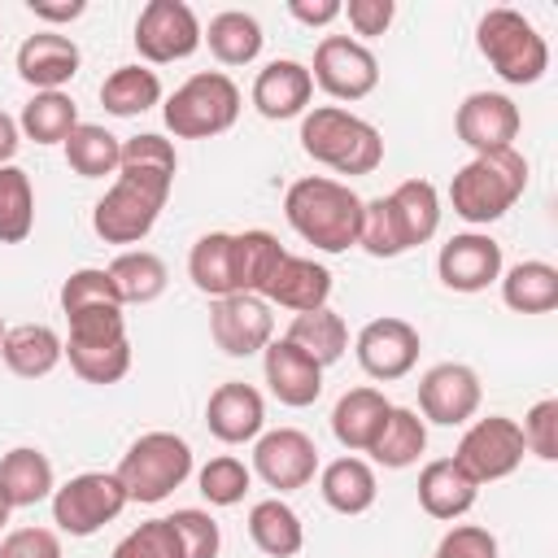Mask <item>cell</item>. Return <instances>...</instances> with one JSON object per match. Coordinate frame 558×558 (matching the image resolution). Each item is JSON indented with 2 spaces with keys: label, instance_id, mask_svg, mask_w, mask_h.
Segmentation results:
<instances>
[{
  "label": "cell",
  "instance_id": "obj_44",
  "mask_svg": "<svg viewBox=\"0 0 558 558\" xmlns=\"http://www.w3.org/2000/svg\"><path fill=\"white\" fill-rule=\"evenodd\" d=\"M100 305H122L113 279L105 266H78L70 270V279L61 283V314H78V310H100Z\"/></svg>",
  "mask_w": 558,
  "mask_h": 558
},
{
  "label": "cell",
  "instance_id": "obj_22",
  "mask_svg": "<svg viewBox=\"0 0 558 558\" xmlns=\"http://www.w3.org/2000/svg\"><path fill=\"white\" fill-rule=\"evenodd\" d=\"M266 305H283L292 314H310V310H323L327 296H331V270L314 257H296V253H283V262L275 266V275L266 279V288L257 292Z\"/></svg>",
  "mask_w": 558,
  "mask_h": 558
},
{
  "label": "cell",
  "instance_id": "obj_38",
  "mask_svg": "<svg viewBox=\"0 0 558 558\" xmlns=\"http://www.w3.org/2000/svg\"><path fill=\"white\" fill-rule=\"evenodd\" d=\"M65 161L78 179H105L118 174L122 161V140L113 131H105L100 122H78L65 140Z\"/></svg>",
  "mask_w": 558,
  "mask_h": 558
},
{
  "label": "cell",
  "instance_id": "obj_47",
  "mask_svg": "<svg viewBox=\"0 0 558 558\" xmlns=\"http://www.w3.org/2000/svg\"><path fill=\"white\" fill-rule=\"evenodd\" d=\"M109 558H183V549H179L170 519H148L135 532H126Z\"/></svg>",
  "mask_w": 558,
  "mask_h": 558
},
{
  "label": "cell",
  "instance_id": "obj_34",
  "mask_svg": "<svg viewBox=\"0 0 558 558\" xmlns=\"http://www.w3.org/2000/svg\"><path fill=\"white\" fill-rule=\"evenodd\" d=\"M105 270H109V279H113L122 305H148V301H157V296L166 292V283H170L166 262H161L157 253H148V248H126V253H118Z\"/></svg>",
  "mask_w": 558,
  "mask_h": 558
},
{
  "label": "cell",
  "instance_id": "obj_50",
  "mask_svg": "<svg viewBox=\"0 0 558 558\" xmlns=\"http://www.w3.org/2000/svg\"><path fill=\"white\" fill-rule=\"evenodd\" d=\"M432 558H497V536L475 523H458L440 536Z\"/></svg>",
  "mask_w": 558,
  "mask_h": 558
},
{
  "label": "cell",
  "instance_id": "obj_9",
  "mask_svg": "<svg viewBox=\"0 0 558 558\" xmlns=\"http://www.w3.org/2000/svg\"><path fill=\"white\" fill-rule=\"evenodd\" d=\"M527 445H523V432L514 418L506 414H488V418H475L458 449H453V462L475 480V484H493V480H506L519 471Z\"/></svg>",
  "mask_w": 558,
  "mask_h": 558
},
{
  "label": "cell",
  "instance_id": "obj_28",
  "mask_svg": "<svg viewBox=\"0 0 558 558\" xmlns=\"http://www.w3.org/2000/svg\"><path fill=\"white\" fill-rule=\"evenodd\" d=\"M57 488L52 480V462L48 453L31 449V445H17L0 458V497L9 510H26V506H39L48 501Z\"/></svg>",
  "mask_w": 558,
  "mask_h": 558
},
{
  "label": "cell",
  "instance_id": "obj_24",
  "mask_svg": "<svg viewBox=\"0 0 558 558\" xmlns=\"http://www.w3.org/2000/svg\"><path fill=\"white\" fill-rule=\"evenodd\" d=\"M480 497V484L453 462V458H432L423 471H418V506L440 519V523H453L462 519Z\"/></svg>",
  "mask_w": 558,
  "mask_h": 558
},
{
  "label": "cell",
  "instance_id": "obj_1",
  "mask_svg": "<svg viewBox=\"0 0 558 558\" xmlns=\"http://www.w3.org/2000/svg\"><path fill=\"white\" fill-rule=\"evenodd\" d=\"M283 218L318 253H344L357 244L362 196L340 179L305 174L283 192Z\"/></svg>",
  "mask_w": 558,
  "mask_h": 558
},
{
  "label": "cell",
  "instance_id": "obj_19",
  "mask_svg": "<svg viewBox=\"0 0 558 558\" xmlns=\"http://www.w3.org/2000/svg\"><path fill=\"white\" fill-rule=\"evenodd\" d=\"M205 427L222 445L257 440L262 427H266V401H262V392L253 384H244V379L218 384L209 392V401H205Z\"/></svg>",
  "mask_w": 558,
  "mask_h": 558
},
{
  "label": "cell",
  "instance_id": "obj_54",
  "mask_svg": "<svg viewBox=\"0 0 558 558\" xmlns=\"http://www.w3.org/2000/svg\"><path fill=\"white\" fill-rule=\"evenodd\" d=\"M26 9H31L39 22H74V17L87 13L83 0H61V4H52V0H26Z\"/></svg>",
  "mask_w": 558,
  "mask_h": 558
},
{
  "label": "cell",
  "instance_id": "obj_39",
  "mask_svg": "<svg viewBox=\"0 0 558 558\" xmlns=\"http://www.w3.org/2000/svg\"><path fill=\"white\" fill-rule=\"evenodd\" d=\"M174 170H179V153L166 135L157 131H144V135H131L122 140V161H118V174L126 179H144V183H166L174 187Z\"/></svg>",
  "mask_w": 558,
  "mask_h": 558
},
{
  "label": "cell",
  "instance_id": "obj_42",
  "mask_svg": "<svg viewBox=\"0 0 558 558\" xmlns=\"http://www.w3.org/2000/svg\"><path fill=\"white\" fill-rule=\"evenodd\" d=\"M65 357H70V371L83 379V384H118L126 371H131V340H109V344H74L65 340Z\"/></svg>",
  "mask_w": 558,
  "mask_h": 558
},
{
  "label": "cell",
  "instance_id": "obj_43",
  "mask_svg": "<svg viewBox=\"0 0 558 558\" xmlns=\"http://www.w3.org/2000/svg\"><path fill=\"white\" fill-rule=\"evenodd\" d=\"M248 484H253V471L235 458V453H218V458H209L201 471H196V488H201V497L209 501V506H240L244 501V493H248Z\"/></svg>",
  "mask_w": 558,
  "mask_h": 558
},
{
  "label": "cell",
  "instance_id": "obj_32",
  "mask_svg": "<svg viewBox=\"0 0 558 558\" xmlns=\"http://www.w3.org/2000/svg\"><path fill=\"white\" fill-rule=\"evenodd\" d=\"M501 301L514 314H549L558 310V266L527 257L510 270H501Z\"/></svg>",
  "mask_w": 558,
  "mask_h": 558
},
{
  "label": "cell",
  "instance_id": "obj_30",
  "mask_svg": "<svg viewBox=\"0 0 558 558\" xmlns=\"http://www.w3.org/2000/svg\"><path fill=\"white\" fill-rule=\"evenodd\" d=\"M201 44H209V52L222 61V65H253L262 57V22L244 9H222L209 17V26L201 31Z\"/></svg>",
  "mask_w": 558,
  "mask_h": 558
},
{
  "label": "cell",
  "instance_id": "obj_25",
  "mask_svg": "<svg viewBox=\"0 0 558 558\" xmlns=\"http://www.w3.org/2000/svg\"><path fill=\"white\" fill-rule=\"evenodd\" d=\"M384 201H388V209H392V222H397V235H401L405 253L418 248V244H427V240L440 231V192H436V183H427V179H405V183H397Z\"/></svg>",
  "mask_w": 558,
  "mask_h": 558
},
{
  "label": "cell",
  "instance_id": "obj_29",
  "mask_svg": "<svg viewBox=\"0 0 558 558\" xmlns=\"http://www.w3.org/2000/svg\"><path fill=\"white\" fill-rule=\"evenodd\" d=\"M187 279L205 296H235V231H205L187 253Z\"/></svg>",
  "mask_w": 558,
  "mask_h": 558
},
{
  "label": "cell",
  "instance_id": "obj_16",
  "mask_svg": "<svg viewBox=\"0 0 558 558\" xmlns=\"http://www.w3.org/2000/svg\"><path fill=\"white\" fill-rule=\"evenodd\" d=\"M523 126L519 105L506 92H471L458 113H453V131L466 148L475 153H497V148H514V135Z\"/></svg>",
  "mask_w": 558,
  "mask_h": 558
},
{
  "label": "cell",
  "instance_id": "obj_7",
  "mask_svg": "<svg viewBox=\"0 0 558 558\" xmlns=\"http://www.w3.org/2000/svg\"><path fill=\"white\" fill-rule=\"evenodd\" d=\"M166 201H170L166 183H144V179L118 174L113 187L92 205V231L105 244H140L157 227Z\"/></svg>",
  "mask_w": 558,
  "mask_h": 558
},
{
  "label": "cell",
  "instance_id": "obj_56",
  "mask_svg": "<svg viewBox=\"0 0 558 558\" xmlns=\"http://www.w3.org/2000/svg\"><path fill=\"white\" fill-rule=\"evenodd\" d=\"M4 527H9V506H4V497H0V536H4Z\"/></svg>",
  "mask_w": 558,
  "mask_h": 558
},
{
  "label": "cell",
  "instance_id": "obj_20",
  "mask_svg": "<svg viewBox=\"0 0 558 558\" xmlns=\"http://www.w3.org/2000/svg\"><path fill=\"white\" fill-rule=\"evenodd\" d=\"M13 65H17V78L31 83L35 92H61V87L78 74L83 52H78V44H74L70 35L35 31V35H26V39L17 44Z\"/></svg>",
  "mask_w": 558,
  "mask_h": 558
},
{
  "label": "cell",
  "instance_id": "obj_53",
  "mask_svg": "<svg viewBox=\"0 0 558 558\" xmlns=\"http://www.w3.org/2000/svg\"><path fill=\"white\" fill-rule=\"evenodd\" d=\"M288 13L301 26H331L340 17V0H288Z\"/></svg>",
  "mask_w": 558,
  "mask_h": 558
},
{
  "label": "cell",
  "instance_id": "obj_4",
  "mask_svg": "<svg viewBox=\"0 0 558 558\" xmlns=\"http://www.w3.org/2000/svg\"><path fill=\"white\" fill-rule=\"evenodd\" d=\"M475 48L510 87H532L549 70V44L519 9H488L475 26Z\"/></svg>",
  "mask_w": 558,
  "mask_h": 558
},
{
  "label": "cell",
  "instance_id": "obj_14",
  "mask_svg": "<svg viewBox=\"0 0 558 558\" xmlns=\"http://www.w3.org/2000/svg\"><path fill=\"white\" fill-rule=\"evenodd\" d=\"M484 401L480 375L466 362H440L418 379V410L423 423H440V427H462L475 418Z\"/></svg>",
  "mask_w": 558,
  "mask_h": 558
},
{
  "label": "cell",
  "instance_id": "obj_37",
  "mask_svg": "<svg viewBox=\"0 0 558 558\" xmlns=\"http://www.w3.org/2000/svg\"><path fill=\"white\" fill-rule=\"evenodd\" d=\"M74 126H78V105L65 92H35L17 113V131L35 144H65Z\"/></svg>",
  "mask_w": 558,
  "mask_h": 558
},
{
  "label": "cell",
  "instance_id": "obj_49",
  "mask_svg": "<svg viewBox=\"0 0 558 558\" xmlns=\"http://www.w3.org/2000/svg\"><path fill=\"white\" fill-rule=\"evenodd\" d=\"M519 432H523L527 453H536L541 462H554V458H558V397L536 401V405L523 414Z\"/></svg>",
  "mask_w": 558,
  "mask_h": 558
},
{
  "label": "cell",
  "instance_id": "obj_36",
  "mask_svg": "<svg viewBox=\"0 0 558 558\" xmlns=\"http://www.w3.org/2000/svg\"><path fill=\"white\" fill-rule=\"evenodd\" d=\"M100 105L113 118H140L144 109L161 105V78L148 65H118L100 83Z\"/></svg>",
  "mask_w": 558,
  "mask_h": 558
},
{
  "label": "cell",
  "instance_id": "obj_12",
  "mask_svg": "<svg viewBox=\"0 0 558 558\" xmlns=\"http://www.w3.org/2000/svg\"><path fill=\"white\" fill-rule=\"evenodd\" d=\"M248 471L275 493H296L318 475V445L301 427L262 432L257 445H253V466Z\"/></svg>",
  "mask_w": 558,
  "mask_h": 558
},
{
  "label": "cell",
  "instance_id": "obj_6",
  "mask_svg": "<svg viewBox=\"0 0 558 558\" xmlns=\"http://www.w3.org/2000/svg\"><path fill=\"white\" fill-rule=\"evenodd\" d=\"M113 475H118L126 501L157 506L192 475V445L174 432H144L131 440V449L122 453Z\"/></svg>",
  "mask_w": 558,
  "mask_h": 558
},
{
  "label": "cell",
  "instance_id": "obj_52",
  "mask_svg": "<svg viewBox=\"0 0 558 558\" xmlns=\"http://www.w3.org/2000/svg\"><path fill=\"white\" fill-rule=\"evenodd\" d=\"M340 17H349L353 35L375 39V35H384V31L392 26L397 4H392V0H349V4H340Z\"/></svg>",
  "mask_w": 558,
  "mask_h": 558
},
{
  "label": "cell",
  "instance_id": "obj_5",
  "mask_svg": "<svg viewBox=\"0 0 558 558\" xmlns=\"http://www.w3.org/2000/svg\"><path fill=\"white\" fill-rule=\"evenodd\" d=\"M166 131L174 140H209L235 126L240 118V87L222 70H201L187 83H179L161 105Z\"/></svg>",
  "mask_w": 558,
  "mask_h": 558
},
{
  "label": "cell",
  "instance_id": "obj_45",
  "mask_svg": "<svg viewBox=\"0 0 558 558\" xmlns=\"http://www.w3.org/2000/svg\"><path fill=\"white\" fill-rule=\"evenodd\" d=\"M357 244H362L371 257H384V262L405 253V244H401V235H397V222H392V209H388V201H384V196L362 201V227H357Z\"/></svg>",
  "mask_w": 558,
  "mask_h": 558
},
{
  "label": "cell",
  "instance_id": "obj_57",
  "mask_svg": "<svg viewBox=\"0 0 558 558\" xmlns=\"http://www.w3.org/2000/svg\"><path fill=\"white\" fill-rule=\"evenodd\" d=\"M4 331H9V327H4V318H0V340H4Z\"/></svg>",
  "mask_w": 558,
  "mask_h": 558
},
{
  "label": "cell",
  "instance_id": "obj_35",
  "mask_svg": "<svg viewBox=\"0 0 558 558\" xmlns=\"http://www.w3.org/2000/svg\"><path fill=\"white\" fill-rule=\"evenodd\" d=\"M283 340H292V344H296L301 353H310L318 366H331V362H340L344 349H349V327H344V318H340L331 305H323V310H310V314H292Z\"/></svg>",
  "mask_w": 558,
  "mask_h": 558
},
{
  "label": "cell",
  "instance_id": "obj_48",
  "mask_svg": "<svg viewBox=\"0 0 558 558\" xmlns=\"http://www.w3.org/2000/svg\"><path fill=\"white\" fill-rule=\"evenodd\" d=\"M74 344H109V340H126V314L122 305H100V310H78L65 318Z\"/></svg>",
  "mask_w": 558,
  "mask_h": 558
},
{
  "label": "cell",
  "instance_id": "obj_10",
  "mask_svg": "<svg viewBox=\"0 0 558 558\" xmlns=\"http://www.w3.org/2000/svg\"><path fill=\"white\" fill-rule=\"evenodd\" d=\"M201 17L192 4L183 0H148L135 17V52L148 65H170V61H187L201 48Z\"/></svg>",
  "mask_w": 558,
  "mask_h": 558
},
{
  "label": "cell",
  "instance_id": "obj_11",
  "mask_svg": "<svg viewBox=\"0 0 558 558\" xmlns=\"http://www.w3.org/2000/svg\"><path fill=\"white\" fill-rule=\"evenodd\" d=\"M310 78L331 100H362V96H371L379 87V61L353 35H323L318 48H314Z\"/></svg>",
  "mask_w": 558,
  "mask_h": 558
},
{
  "label": "cell",
  "instance_id": "obj_15",
  "mask_svg": "<svg viewBox=\"0 0 558 558\" xmlns=\"http://www.w3.org/2000/svg\"><path fill=\"white\" fill-rule=\"evenodd\" d=\"M418 349H423V340L405 318H371L353 340L357 366L379 384L405 379L418 362Z\"/></svg>",
  "mask_w": 558,
  "mask_h": 558
},
{
  "label": "cell",
  "instance_id": "obj_41",
  "mask_svg": "<svg viewBox=\"0 0 558 558\" xmlns=\"http://www.w3.org/2000/svg\"><path fill=\"white\" fill-rule=\"evenodd\" d=\"M35 231V187L22 166H0V244H22Z\"/></svg>",
  "mask_w": 558,
  "mask_h": 558
},
{
  "label": "cell",
  "instance_id": "obj_51",
  "mask_svg": "<svg viewBox=\"0 0 558 558\" xmlns=\"http://www.w3.org/2000/svg\"><path fill=\"white\" fill-rule=\"evenodd\" d=\"M0 558H61V536L52 527H13L0 536Z\"/></svg>",
  "mask_w": 558,
  "mask_h": 558
},
{
  "label": "cell",
  "instance_id": "obj_8",
  "mask_svg": "<svg viewBox=\"0 0 558 558\" xmlns=\"http://www.w3.org/2000/svg\"><path fill=\"white\" fill-rule=\"evenodd\" d=\"M126 510V493L113 471H83L52 488V523L65 536H96Z\"/></svg>",
  "mask_w": 558,
  "mask_h": 558
},
{
  "label": "cell",
  "instance_id": "obj_33",
  "mask_svg": "<svg viewBox=\"0 0 558 558\" xmlns=\"http://www.w3.org/2000/svg\"><path fill=\"white\" fill-rule=\"evenodd\" d=\"M427 449V423L418 418V410H405V405H392L388 410V423L379 427L375 445L366 449L375 466H388V471H405L423 458Z\"/></svg>",
  "mask_w": 558,
  "mask_h": 558
},
{
  "label": "cell",
  "instance_id": "obj_3",
  "mask_svg": "<svg viewBox=\"0 0 558 558\" xmlns=\"http://www.w3.org/2000/svg\"><path fill=\"white\" fill-rule=\"evenodd\" d=\"M301 148L336 174H371L384 161V135L344 105H318L301 118Z\"/></svg>",
  "mask_w": 558,
  "mask_h": 558
},
{
  "label": "cell",
  "instance_id": "obj_2",
  "mask_svg": "<svg viewBox=\"0 0 558 558\" xmlns=\"http://www.w3.org/2000/svg\"><path fill=\"white\" fill-rule=\"evenodd\" d=\"M527 187V157L519 148L475 153L449 183V205L462 222L488 227L514 209V201Z\"/></svg>",
  "mask_w": 558,
  "mask_h": 558
},
{
  "label": "cell",
  "instance_id": "obj_18",
  "mask_svg": "<svg viewBox=\"0 0 558 558\" xmlns=\"http://www.w3.org/2000/svg\"><path fill=\"white\" fill-rule=\"evenodd\" d=\"M262 375L279 405L305 410L323 397V366L310 353H301L292 340H270L262 349Z\"/></svg>",
  "mask_w": 558,
  "mask_h": 558
},
{
  "label": "cell",
  "instance_id": "obj_26",
  "mask_svg": "<svg viewBox=\"0 0 558 558\" xmlns=\"http://www.w3.org/2000/svg\"><path fill=\"white\" fill-rule=\"evenodd\" d=\"M0 357L17 379H44L57 371V362L65 357V340L48 327V323H22L9 327L0 340Z\"/></svg>",
  "mask_w": 558,
  "mask_h": 558
},
{
  "label": "cell",
  "instance_id": "obj_31",
  "mask_svg": "<svg viewBox=\"0 0 558 558\" xmlns=\"http://www.w3.org/2000/svg\"><path fill=\"white\" fill-rule=\"evenodd\" d=\"M248 536L266 558H296L305 545V523L283 497H266L248 510Z\"/></svg>",
  "mask_w": 558,
  "mask_h": 558
},
{
  "label": "cell",
  "instance_id": "obj_21",
  "mask_svg": "<svg viewBox=\"0 0 558 558\" xmlns=\"http://www.w3.org/2000/svg\"><path fill=\"white\" fill-rule=\"evenodd\" d=\"M310 96H314L310 65H301V61H292V57H279V61L262 65L257 78H253V109H257L262 118H270V122L305 118Z\"/></svg>",
  "mask_w": 558,
  "mask_h": 558
},
{
  "label": "cell",
  "instance_id": "obj_55",
  "mask_svg": "<svg viewBox=\"0 0 558 558\" xmlns=\"http://www.w3.org/2000/svg\"><path fill=\"white\" fill-rule=\"evenodd\" d=\"M17 148H22V131H17V118H9V113L0 109V166H13Z\"/></svg>",
  "mask_w": 558,
  "mask_h": 558
},
{
  "label": "cell",
  "instance_id": "obj_46",
  "mask_svg": "<svg viewBox=\"0 0 558 558\" xmlns=\"http://www.w3.org/2000/svg\"><path fill=\"white\" fill-rule=\"evenodd\" d=\"M166 519H170V527H174V536H179L183 558H218V549H222V532H218L214 514L187 506V510H174V514H166Z\"/></svg>",
  "mask_w": 558,
  "mask_h": 558
},
{
  "label": "cell",
  "instance_id": "obj_13",
  "mask_svg": "<svg viewBox=\"0 0 558 558\" xmlns=\"http://www.w3.org/2000/svg\"><path fill=\"white\" fill-rule=\"evenodd\" d=\"M209 336L227 357H253L275 340V314L253 292L218 296L209 305Z\"/></svg>",
  "mask_w": 558,
  "mask_h": 558
},
{
  "label": "cell",
  "instance_id": "obj_17",
  "mask_svg": "<svg viewBox=\"0 0 558 558\" xmlns=\"http://www.w3.org/2000/svg\"><path fill=\"white\" fill-rule=\"evenodd\" d=\"M436 275L449 292H484L501 279V244L488 231H462L440 244Z\"/></svg>",
  "mask_w": 558,
  "mask_h": 558
},
{
  "label": "cell",
  "instance_id": "obj_23",
  "mask_svg": "<svg viewBox=\"0 0 558 558\" xmlns=\"http://www.w3.org/2000/svg\"><path fill=\"white\" fill-rule=\"evenodd\" d=\"M388 410H392V401H388L379 388H371V384L349 388V392L331 405V436H336L349 453H366V449L375 445L379 427L388 423Z\"/></svg>",
  "mask_w": 558,
  "mask_h": 558
},
{
  "label": "cell",
  "instance_id": "obj_27",
  "mask_svg": "<svg viewBox=\"0 0 558 558\" xmlns=\"http://www.w3.org/2000/svg\"><path fill=\"white\" fill-rule=\"evenodd\" d=\"M318 493L336 514H366L379 497V480H375V466L366 458L344 453L318 471Z\"/></svg>",
  "mask_w": 558,
  "mask_h": 558
},
{
  "label": "cell",
  "instance_id": "obj_40",
  "mask_svg": "<svg viewBox=\"0 0 558 558\" xmlns=\"http://www.w3.org/2000/svg\"><path fill=\"white\" fill-rule=\"evenodd\" d=\"M283 244L279 235L262 231V227H248V231H235V288L240 292H262L266 279L275 275V266L283 262Z\"/></svg>",
  "mask_w": 558,
  "mask_h": 558
}]
</instances>
